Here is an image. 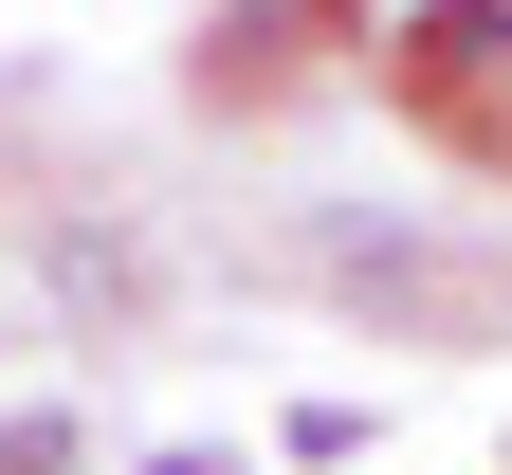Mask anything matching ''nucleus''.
I'll use <instances>...</instances> for the list:
<instances>
[{"label": "nucleus", "instance_id": "nucleus-1", "mask_svg": "<svg viewBox=\"0 0 512 475\" xmlns=\"http://www.w3.org/2000/svg\"><path fill=\"white\" fill-rule=\"evenodd\" d=\"M92 439H74V402H19V421H0V475H74Z\"/></svg>", "mask_w": 512, "mask_h": 475}, {"label": "nucleus", "instance_id": "nucleus-2", "mask_svg": "<svg viewBox=\"0 0 512 475\" xmlns=\"http://www.w3.org/2000/svg\"><path fill=\"white\" fill-rule=\"evenodd\" d=\"M147 475H238V457H220V439H183V457H147Z\"/></svg>", "mask_w": 512, "mask_h": 475}]
</instances>
